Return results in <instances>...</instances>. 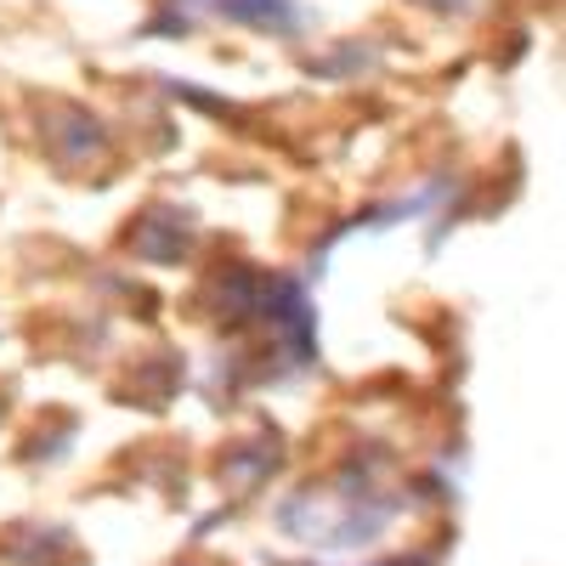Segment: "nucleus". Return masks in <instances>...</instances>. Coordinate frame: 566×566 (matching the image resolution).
Wrapping results in <instances>:
<instances>
[{
    "instance_id": "f257e3e1",
    "label": "nucleus",
    "mask_w": 566,
    "mask_h": 566,
    "mask_svg": "<svg viewBox=\"0 0 566 566\" xmlns=\"http://www.w3.org/2000/svg\"><path fill=\"white\" fill-rule=\"evenodd\" d=\"M187 216L181 210H170V205H154L148 216L136 221V232H130V244H136V255H148V261H176L181 250H187Z\"/></svg>"
},
{
    "instance_id": "7ed1b4c3",
    "label": "nucleus",
    "mask_w": 566,
    "mask_h": 566,
    "mask_svg": "<svg viewBox=\"0 0 566 566\" xmlns=\"http://www.w3.org/2000/svg\"><path fill=\"white\" fill-rule=\"evenodd\" d=\"M181 566H216V560H205V555H187Z\"/></svg>"
},
{
    "instance_id": "20e7f679",
    "label": "nucleus",
    "mask_w": 566,
    "mask_h": 566,
    "mask_svg": "<svg viewBox=\"0 0 566 566\" xmlns=\"http://www.w3.org/2000/svg\"><path fill=\"white\" fill-rule=\"evenodd\" d=\"M0 413H7V397H0Z\"/></svg>"
},
{
    "instance_id": "f03ea898",
    "label": "nucleus",
    "mask_w": 566,
    "mask_h": 566,
    "mask_svg": "<svg viewBox=\"0 0 566 566\" xmlns=\"http://www.w3.org/2000/svg\"><path fill=\"white\" fill-rule=\"evenodd\" d=\"M216 7H221L232 23H250V29H290V23H295L290 0H216Z\"/></svg>"
}]
</instances>
